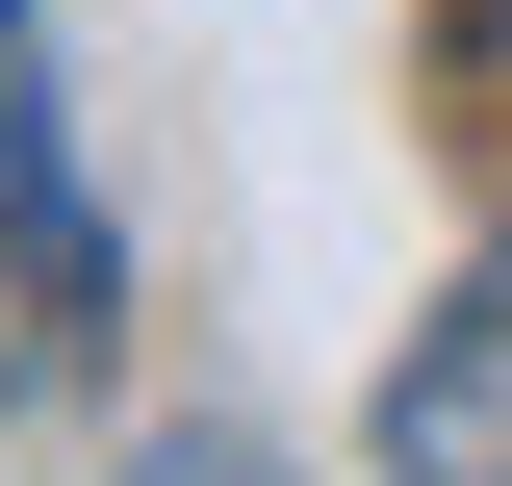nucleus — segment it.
<instances>
[{
  "label": "nucleus",
  "mask_w": 512,
  "mask_h": 486,
  "mask_svg": "<svg viewBox=\"0 0 512 486\" xmlns=\"http://www.w3.org/2000/svg\"><path fill=\"white\" fill-rule=\"evenodd\" d=\"M384 486H512V231L461 256V307L384 359Z\"/></svg>",
  "instance_id": "nucleus-1"
},
{
  "label": "nucleus",
  "mask_w": 512,
  "mask_h": 486,
  "mask_svg": "<svg viewBox=\"0 0 512 486\" xmlns=\"http://www.w3.org/2000/svg\"><path fill=\"white\" fill-rule=\"evenodd\" d=\"M128 486H282V461H256V435H154Z\"/></svg>",
  "instance_id": "nucleus-2"
},
{
  "label": "nucleus",
  "mask_w": 512,
  "mask_h": 486,
  "mask_svg": "<svg viewBox=\"0 0 512 486\" xmlns=\"http://www.w3.org/2000/svg\"><path fill=\"white\" fill-rule=\"evenodd\" d=\"M0 52H26V0H0Z\"/></svg>",
  "instance_id": "nucleus-3"
}]
</instances>
